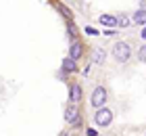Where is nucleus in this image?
<instances>
[{
	"instance_id": "1",
	"label": "nucleus",
	"mask_w": 146,
	"mask_h": 136,
	"mask_svg": "<svg viewBox=\"0 0 146 136\" xmlns=\"http://www.w3.org/2000/svg\"><path fill=\"white\" fill-rule=\"evenodd\" d=\"M111 54H113L115 61H119V63H127L131 59V44L129 42H117L111 48Z\"/></svg>"
},
{
	"instance_id": "2",
	"label": "nucleus",
	"mask_w": 146,
	"mask_h": 136,
	"mask_svg": "<svg viewBox=\"0 0 146 136\" xmlns=\"http://www.w3.org/2000/svg\"><path fill=\"white\" fill-rule=\"evenodd\" d=\"M107 98H109V94H107V88H104V86H96L94 90H92L90 105L94 107V109H102L104 105H107Z\"/></svg>"
},
{
	"instance_id": "3",
	"label": "nucleus",
	"mask_w": 146,
	"mask_h": 136,
	"mask_svg": "<svg viewBox=\"0 0 146 136\" xmlns=\"http://www.w3.org/2000/svg\"><path fill=\"white\" fill-rule=\"evenodd\" d=\"M111 121H113V111L111 109H107V107L96 109V113H94V124L96 126L107 128V126H111Z\"/></svg>"
},
{
	"instance_id": "4",
	"label": "nucleus",
	"mask_w": 146,
	"mask_h": 136,
	"mask_svg": "<svg viewBox=\"0 0 146 136\" xmlns=\"http://www.w3.org/2000/svg\"><path fill=\"white\" fill-rule=\"evenodd\" d=\"M65 119H67V124H79V121H82L79 107L77 105H69L67 109H65Z\"/></svg>"
},
{
	"instance_id": "5",
	"label": "nucleus",
	"mask_w": 146,
	"mask_h": 136,
	"mask_svg": "<svg viewBox=\"0 0 146 136\" xmlns=\"http://www.w3.org/2000/svg\"><path fill=\"white\" fill-rule=\"evenodd\" d=\"M82 96H84L82 86H79V84H69V103L71 105H79Z\"/></svg>"
},
{
	"instance_id": "6",
	"label": "nucleus",
	"mask_w": 146,
	"mask_h": 136,
	"mask_svg": "<svg viewBox=\"0 0 146 136\" xmlns=\"http://www.w3.org/2000/svg\"><path fill=\"white\" fill-rule=\"evenodd\" d=\"M82 54H84V44L79 42V40H73L71 48H69V57L77 61V59H82Z\"/></svg>"
},
{
	"instance_id": "7",
	"label": "nucleus",
	"mask_w": 146,
	"mask_h": 136,
	"mask_svg": "<svg viewBox=\"0 0 146 136\" xmlns=\"http://www.w3.org/2000/svg\"><path fill=\"white\" fill-rule=\"evenodd\" d=\"M61 69H63V73H75L77 71V61L71 59V57H65L63 63H61Z\"/></svg>"
},
{
	"instance_id": "8",
	"label": "nucleus",
	"mask_w": 146,
	"mask_h": 136,
	"mask_svg": "<svg viewBox=\"0 0 146 136\" xmlns=\"http://www.w3.org/2000/svg\"><path fill=\"white\" fill-rule=\"evenodd\" d=\"M131 21L138 23V25H146V11L144 9H138L134 13V17H131Z\"/></svg>"
},
{
	"instance_id": "9",
	"label": "nucleus",
	"mask_w": 146,
	"mask_h": 136,
	"mask_svg": "<svg viewBox=\"0 0 146 136\" xmlns=\"http://www.w3.org/2000/svg\"><path fill=\"white\" fill-rule=\"evenodd\" d=\"M104 59H107V52H104V48H96V50H94V63H96V65H102Z\"/></svg>"
},
{
	"instance_id": "10",
	"label": "nucleus",
	"mask_w": 146,
	"mask_h": 136,
	"mask_svg": "<svg viewBox=\"0 0 146 136\" xmlns=\"http://www.w3.org/2000/svg\"><path fill=\"white\" fill-rule=\"evenodd\" d=\"M100 23L102 25H117V17L115 15H107V13H104V15H100Z\"/></svg>"
},
{
	"instance_id": "11",
	"label": "nucleus",
	"mask_w": 146,
	"mask_h": 136,
	"mask_svg": "<svg viewBox=\"0 0 146 136\" xmlns=\"http://www.w3.org/2000/svg\"><path fill=\"white\" fill-rule=\"evenodd\" d=\"M58 11H61V13H63V15H65V17H67V21H71V19H73V15H71V11L67 9V6H63V4H58Z\"/></svg>"
},
{
	"instance_id": "12",
	"label": "nucleus",
	"mask_w": 146,
	"mask_h": 136,
	"mask_svg": "<svg viewBox=\"0 0 146 136\" xmlns=\"http://www.w3.org/2000/svg\"><path fill=\"white\" fill-rule=\"evenodd\" d=\"M138 59H140L142 63H146V44H144V46H140V48H138Z\"/></svg>"
},
{
	"instance_id": "13",
	"label": "nucleus",
	"mask_w": 146,
	"mask_h": 136,
	"mask_svg": "<svg viewBox=\"0 0 146 136\" xmlns=\"http://www.w3.org/2000/svg\"><path fill=\"white\" fill-rule=\"evenodd\" d=\"M67 29H69V36L75 38L77 36V31H75V27H73V21H67Z\"/></svg>"
},
{
	"instance_id": "14",
	"label": "nucleus",
	"mask_w": 146,
	"mask_h": 136,
	"mask_svg": "<svg viewBox=\"0 0 146 136\" xmlns=\"http://www.w3.org/2000/svg\"><path fill=\"white\" fill-rule=\"evenodd\" d=\"M117 23H119V25H123V27H127V25H129L131 21H129L127 17H121V19H117Z\"/></svg>"
},
{
	"instance_id": "15",
	"label": "nucleus",
	"mask_w": 146,
	"mask_h": 136,
	"mask_svg": "<svg viewBox=\"0 0 146 136\" xmlns=\"http://www.w3.org/2000/svg\"><path fill=\"white\" fill-rule=\"evenodd\" d=\"M86 31H88V33H90V36H98V31L94 29V27H86Z\"/></svg>"
},
{
	"instance_id": "16",
	"label": "nucleus",
	"mask_w": 146,
	"mask_h": 136,
	"mask_svg": "<svg viewBox=\"0 0 146 136\" xmlns=\"http://www.w3.org/2000/svg\"><path fill=\"white\" fill-rule=\"evenodd\" d=\"M88 136H98V132H96V130H92V128H90V130H88Z\"/></svg>"
},
{
	"instance_id": "17",
	"label": "nucleus",
	"mask_w": 146,
	"mask_h": 136,
	"mask_svg": "<svg viewBox=\"0 0 146 136\" xmlns=\"http://www.w3.org/2000/svg\"><path fill=\"white\" fill-rule=\"evenodd\" d=\"M140 36H142V38L146 40V27H144V29H142V33H140Z\"/></svg>"
},
{
	"instance_id": "18",
	"label": "nucleus",
	"mask_w": 146,
	"mask_h": 136,
	"mask_svg": "<svg viewBox=\"0 0 146 136\" xmlns=\"http://www.w3.org/2000/svg\"><path fill=\"white\" fill-rule=\"evenodd\" d=\"M61 136H71V134H69V132H63V134H61Z\"/></svg>"
}]
</instances>
